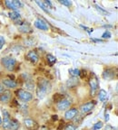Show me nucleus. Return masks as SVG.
Here are the masks:
<instances>
[{
  "mask_svg": "<svg viewBox=\"0 0 118 130\" xmlns=\"http://www.w3.org/2000/svg\"><path fill=\"white\" fill-rule=\"evenodd\" d=\"M52 86L50 81L46 79H39L37 81V95L39 99H44L49 92L51 91Z\"/></svg>",
  "mask_w": 118,
  "mask_h": 130,
  "instance_id": "1",
  "label": "nucleus"
},
{
  "mask_svg": "<svg viewBox=\"0 0 118 130\" xmlns=\"http://www.w3.org/2000/svg\"><path fill=\"white\" fill-rule=\"evenodd\" d=\"M4 115V120L2 122V126L5 130H17L20 126V123L15 118H10V114L7 110L2 109Z\"/></svg>",
  "mask_w": 118,
  "mask_h": 130,
  "instance_id": "2",
  "label": "nucleus"
},
{
  "mask_svg": "<svg viewBox=\"0 0 118 130\" xmlns=\"http://www.w3.org/2000/svg\"><path fill=\"white\" fill-rule=\"evenodd\" d=\"M1 63H2L5 69H6L9 71H14L16 66V60L12 56H6L2 58Z\"/></svg>",
  "mask_w": 118,
  "mask_h": 130,
  "instance_id": "3",
  "label": "nucleus"
},
{
  "mask_svg": "<svg viewBox=\"0 0 118 130\" xmlns=\"http://www.w3.org/2000/svg\"><path fill=\"white\" fill-rule=\"evenodd\" d=\"M16 96L19 100H21L24 102H29L33 100V95L31 92H29L28 90H26V89H20L16 91Z\"/></svg>",
  "mask_w": 118,
  "mask_h": 130,
  "instance_id": "4",
  "label": "nucleus"
},
{
  "mask_svg": "<svg viewBox=\"0 0 118 130\" xmlns=\"http://www.w3.org/2000/svg\"><path fill=\"white\" fill-rule=\"evenodd\" d=\"M96 102L95 100L93 101H89V102H86V103L83 104L79 108V111L81 112L82 114H87L89 112H91L92 110L94 109L95 106H96Z\"/></svg>",
  "mask_w": 118,
  "mask_h": 130,
  "instance_id": "5",
  "label": "nucleus"
},
{
  "mask_svg": "<svg viewBox=\"0 0 118 130\" xmlns=\"http://www.w3.org/2000/svg\"><path fill=\"white\" fill-rule=\"evenodd\" d=\"M71 104H72L71 100L68 99V98H65L61 101L56 104V108H57V109L60 110V111H64V110L68 109V108H70Z\"/></svg>",
  "mask_w": 118,
  "mask_h": 130,
  "instance_id": "6",
  "label": "nucleus"
},
{
  "mask_svg": "<svg viewBox=\"0 0 118 130\" xmlns=\"http://www.w3.org/2000/svg\"><path fill=\"white\" fill-rule=\"evenodd\" d=\"M5 4H6V7L9 8V9H12L13 11H16L17 9H19V8L23 6V4L18 0H12V1L7 0V1L5 2Z\"/></svg>",
  "mask_w": 118,
  "mask_h": 130,
  "instance_id": "7",
  "label": "nucleus"
},
{
  "mask_svg": "<svg viewBox=\"0 0 118 130\" xmlns=\"http://www.w3.org/2000/svg\"><path fill=\"white\" fill-rule=\"evenodd\" d=\"M89 84L90 87H91V94H95V92L99 88V82H98L97 78H96V76L95 74L91 75V78L89 79Z\"/></svg>",
  "mask_w": 118,
  "mask_h": 130,
  "instance_id": "8",
  "label": "nucleus"
},
{
  "mask_svg": "<svg viewBox=\"0 0 118 130\" xmlns=\"http://www.w3.org/2000/svg\"><path fill=\"white\" fill-rule=\"evenodd\" d=\"M24 125L28 130H37L39 127L38 124L35 120L31 119V118H25L24 119Z\"/></svg>",
  "mask_w": 118,
  "mask_h": 130,
  "instance_id": "9",
  "label": "nucleus"
},
{
  "mask_svg": "<svg viewBox=\"0 0 118 130\" xmlns=\"http://www.w3.org/2000/svg\"><path fill=\"white\" fill-rule=\"evenodd\" d=\"M78 115V109L75 108H72L70 109L66 110L65 113V119L66 120H73L76 118Z\"/></svg>",
  "mask_w": 118,
  "mask_h": 130,
  "instance_id": "10",
  "label": "nucleus"
},
{
  "mask_svg": "<svg viewBox=\"0 0 118 130\" xmlns=\"http://www.w3.org/2000/svg\"><path fill=\"white\" fill-rule=\"evenodd\" d=\"M35 26L37 28L40 29V30H43V31H47L48 30V24L47 23L45 22L44 19L42 18H38L35 21Z\"/></svg>",
  "mask_w": 118,
  "mask_h": 130,
  "instance_id": "11",
  "label": "nucleus"
},
{
  "mask_svg": "<svg viewBox=\"0 0 118 130\" xmlns=\"http://www.w3.org/2000/svg\"><path fill=\"white\" fill-rule=\"evenodd\" d=\"M26 58H27L30 62L34 63V64H36L39 60L38 54H37V53L36 51L28 52V53H27V55H26Z\"/></svg>",
  "mask_w": 118,
  "mask_h": 130,
  "instance_id": "12",
  "label": "nucleus"
},
{
  "mask_svg": "<svg viewBox=\"0 0 118 130\" xmlns=\"http://www.w3.org/2000/svg\"><path fill=\"white\" fill-rule=\"evenodd\" d=\"M11 94L10 90H6L5 89L2 93L0 94V102L1 103H8L11 100Z\"/></svg>",
  "mask_w": 118,
  "mask_h": 130,
  "instance_id": "13",
  "label": "nucleus"
},
{
  "mask_svg": "<svg viewBox=\"0 0 118 130\" xmlns=\"http://www.w3.org/2000/svg\"><path fill=\"white\" fill-rule=\"evenodd\" d=\"M18 29L20 30V32H32V27L27 22H21L19 23V26Z\"/></svg>",
  "mask_w": 118,
  "mask_h": 130,
  "instance_id": "14",
  "label": "nucleus"
},
{
  "mask_svg": "<svg viewBox=\"0 0 118 130\" xmlns=\"http://www.w3.org/2000/svg\"><path fill=\"white\" fill-rule=\"evenodd\" d=\"M2 83L3 86L8 88V89H14V88H16V86H17V83H16V81L14 79H3Z\"/></svg>",
  "mask_w": 118,
  "mask_h": 130,
  "instance_id": "15",
  "label": "nucleus"
},
{
  "mask_svg": "<svg viewBox=\"0 0 118 130\" xmlns=\"http://www.w3.org/2000/svg\"><path fill=\"white\" fill-rule=\"evenodd\" d=\"M115 73L114 72V69H107L103 73V78L104 79H112L114 78Z\"/></svg>",
  "mask_w": 118,
  "mask_h": 130,
  "instance_id": "16",
  "label": "nucleus"
},
{
  "mask_svg": "<svg viewBox=\"0 0 118 130\" xmlns=\"http://www.w3.org/2000/svg\"><path fill=\"white\" fill-rule=\"evenodd\" d=\"M98 98H99V100L101 102L105 101L107 99V92L104 89H100L99 93H98Z\"/></svg>",
  "mask_w": 118,
  "mask_h": 130,
  "instance_id": "17",
  "label": "nucleus"
},
{
  "mask_svg": "<svg viewBox=\"0 0 118 130\" xmlns=\"http://www.w3.org/2000/svg\"><path fill=\"white\" fill-rule=\"evenodd\" d=\"M46 61L49 66H54L55 62H56V58L53 56L52 54H47L46 55Z\"/></svg>",
  "mask_w": 118,
  "mask_h": 130,
  "instance_id": "18",
  "label": "nucleus"
},
{
  "mask_svg": "<svg viewBox=\"0 0 118 130\" xmlns=\"http://www.w3.org/2000/svg\"><path fill=\"white\" fill-rule=\"evenodd\" d=\"M65 95L64 94H60V93H56V94H55V95L53 96V100H54V102L55 103H58V102H60L63 99H65Z\"/></svg>",
  "mask_w": 118,
  "mask_h": 130,
  "instance_id": "19",
  "label": "nucleus"
},
{
  "mask_svg": "<svg viewBox=\"0 0 118 130\" xmlns=\"http://www.w3.org/2000/svg\"><path fill=\"white\" fill-rule=\"evenodd\" d=\"M9 17H10L12 20L17 21L18 19H20V14H19L17 11H13V12L9 13Z\"/></svg>",
  "mask_w": 118,
  "mask_h": 130,
  "instance_id": "20",
  "label": "nucleus"
},
{
  "mask_svg": "<svg viewBox=\"0 0 118 130\" xmlns=\"http://www.w3.org/2000/svg\"><path fill=\"white\" fill-rule=\"evenodd\" d=\"M76 84H78V80H76L75 78H74V79H69V80L67 81V86L70 88L74 87V86H75Z\"/></svg>",
  "mask_w": 118,
  "mask_h": 130,
  "instance_id": "21",
  "label": "nucleus"
},
{
  "mask_svg": "<svg viewBox=\"0 0 118 130\" xmlns=\"http://www.w3.org/2000/svg\"><path fill=\"white\" fill-rule=\"evenodd\" d=\"M69 73L71 74L72 76H73L74 78L77 77V76H79V73H80V71L77 69H70L69 70Z\"/></svg>",
  "mask_w": 118,
  "mask_h": 130,
  "instance_id": "22",
  "label": "nucleus"
},
{
  "mask_svg": "<svg viewBox=\"0 0 118 130\" xmlns=\"http://www.w3.org/2000/svg\"><path fill=\"white\" fill-rule=\"evenodd\" d=\"M103 126H104L103 122L102 121H99V122H97V123H96V124L93 126V127H92V130H98V129H100V128H102Z\"/></svg>",
  "mask_w": 118,
  "mask_h": 130,
  "instance_id": "23",
  "label": "nucleus"
},
{
  "mask_svg": "<svg viewBox=\"0 0 118 130\" xmlns=\"http://www.w3.org/2000/svg\"><path fill=\"white\" fill-rule=\"evenodd\" d=\"M59 2H60V4H62L63 6H70L72 5V2L69 1V0H60Z\"/></svg>",
  "mask_w": 118,
  "mask_h": 130,
  "instance_id": "24",
  "label": "nucleus"
},
{
  "mask_svg": "<svg viewBox=\"0 0 118 130\" xmlns=\"http://www.w3.org/2000/svg\"><path fill=\"white\" fill-rule=\"evenodd\" d=\"M36 3H37V4L38 5V6H40L41 8H42V10H43V11H45V13H49L48 9H46V8H45V6H44L43 3H42V2H40V1H36Z\"/></svg>",
  "mask_w": 118,
  "mask_h": 130,
  "instance_id": "25",
  "label": "nucleus"
},
{
  "mask_svg": "<svg viewBox=\"0 0 118 130\" xmlns=\"http://www.w3.org/2000/svg\"><path fill=\"white\" fill-rule=\"evenodd\" d=\"M111 36H112V35H111V32H109V31H105L102 35V37L104 39H109V38H111Z\"/></svg>",
  "mask_w": 118,
  "mask_h": 130,
  "instance_id": "26",
  "label": "nucleus"
},
{
  "mask_svg": "<svg viewBox=\"0 0 118 130\" xmlns=\"http://www.w3.org/2000/svg\"><path fill=\"white\" fill-rule=\"evenodd\" d=\"M76 129V126H75V125L73 124H69V125H67L66 126H65V130H75Z\"/></svg>",
  "mask_w": 118,
  "mask_h": 130,
  "instance_id": "27",
  "label": "nucleus"
},
{
  "mask_svg": "<svg viewBox=\"0 0 118 130\" xmlns=\"http://www.w3.org/2000/svg\"><path fill=\"white\" fill-rule=\"evenodd\" d=\"M43 5L45 6V8H51L52 7V4H51V2L50 1H44L43 2Z\"/></svg>",
  "mask_w": 118,
  "mask_h": 130,
  "instance_id": "28",
  "label": "nucleus"
},
{
  "mask_svg": "<svg viewBox=\"0 0 118 130\" xmlns=\"http://www.w3.org/2000/svg\"><path fill=\"white\" fill-rule=\"evenodd\" d=\"M5 43H6V41H5V38L3 36H0V50L3 48L4 46Z\"/></svg>",
  "mask_w": 118,
  "mask_h": 130,
  "instance_id": "29",
  "label": "nucleus"
},
{
  "mask_svg": "<svg viewBox=\"0 0 118 130\" xmlns=\"http://www.w3.org/2000/svg\"><path fill=\"white\" fill-rule=\"evenodd\" d=\"M79 76H80L81 78H85V77L86 76V71H85V70H83V71H80Z\"/></svg>",
  "mask_w": 118,
  "mask_h": 130,
  "instance_id": "30",
  "label": "nucleus"
},
{
  "mask_svg": "<svg viewBox=\"0 0 118 130\" xmlns=\"http://www.w3.org/2000/svg\"><path fill=\"white\" fill-rule=\"evenodd\" d=\"M104 130H114V127H113L111 125H106Z\"/></svg>",
  "mask_w": 118,
  "mask_h": 130,
  "instance_id": "31",
  "label": "nucleus"
},
{
  "mask_svg": "<svg viewBox=\"0 0 118 130\" xmlns=\"http://www.w3.org/2000/svg\"><path fill=\"white\" fill-rule=\"evenodd\" d=\"M104 120H105L106 122H108V120H109V115L108 114H104Z\"/></svg>",
  "mask_w": 118,
  "mask_h": 130,
  "instance_id": "32",
  "label": "nucleus"
},
{
  "mask_svg": "<svg viewBox=\"0 0 118 130\" xmlns=\"http://www.w3.org/2000/svg\"><path fill=\"white\" fill-rule=\"evenodd\" d=\"M5 90V89H4V86L3 85H1V84H0V94L2 93L3 91H4Z\"/></svg>",
  "mask_w": 118,
  "mask_h": 130,
  "instance_id": "33",
  "label": "nucleus"
},
{
  "mask_svg": "<svg viewBox=\"0 0 118 130\" xmlns=\"http://www.w3.org/2000/svg\"><path fill=\"white\" fill-rule=\"evenodd\" d=\"M2 122H3L2 118H1V116H0V126H1V125H2Z\"/></svg>",
  "mask_w": 118,
  "mask_h": 130,
  "instance_id": "34",
  "label": "nucleus"
}]
</instances>
